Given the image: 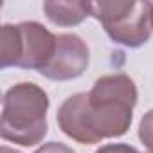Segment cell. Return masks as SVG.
Wrapping results in <instances>:
<instances>
[{"instance_id": "cell-1", "label": "cell", "mask_w": 153, "mask_h": 153, "mask_svg": "<svg viewBox=\"0 0 153 153\" xmlns=\"http://www.w3.org/2000/svg\"><path fill=\"white\" fill-rule=\"evenodd\" d=\"M137 99V87L130 76H101L90 92L68 96L61 103L56 114L58 126L79 144L121 137L131 126Z\"/></svg>"}, {"instance_id": "cell-2", "label": "cell", "mask_w": 153, "mask_h": 153, "mask_svg": "<svg viewBox=\"0 0 153 153\" xmlns=\"http://www.w3.org/2000/svg\"><path fill=\"white\" fill-rule=\"evenodd\" d=\"M49 96L36 83H16L2 99L0 135L4 140L31 148L47 135Z\"/></svg>"}, {"instance_id": "cell-3", "label": "cell", "mask_w": 153, "mask_h": 153, "mask_svg": "<svg viewBox=\"0 0 153 153\" xmlns=\"http://www.w3.org/2000/svg\"><path fill=\"white\" fill-rule=\"evenodd\" d=\"M56 34L38 22L6 24L0 31V67L42 70L52 58Z\"/></svg>"}, {"instance_id": "cell-4", "label": "cell", "mask_w": 153, "mask_h": 153, "mask_svg": "<svg viewBox=\"0 0 153 153\" xmlns=\"http://www.w3.org/2000/svg\"><path fill=\"white\" fill-rule=\"evenodd\" d=\"M92 16L106 34L130 49L142 47L153 33V2L101 0L92 2Z\"/></svg>"}, {"instance_id": "cell-5", "label": "cell", "mask_w": 153, "mask_h": 153, "mask_svg": "<svg viewBox=\"0 0 153 153\" xmlns=\"http://www.w3.org/2000/svg\"><path fill=\"white\" fill-rule=\"evenodd\" d=\"M88 61L90 51L85 40H81L78 34H58L54 54L40 74L51 81L76 79L87 70Z\"/></svg>"}, {"instance_id": "cell-6", "label": "cell", "mask_w": 153, "mask_h": 153, "mask_svg": "<svg viewBox=\"0 0 153 153\" xmlns=\"http://www.w3.org/2000/svg\"><path fill=\"white\" fill-rule=\"evenodd\" d=\"M45 16L59 27H72L79 25L87 16H92V2H59V0H49L43 2Z\"/></svg>"}, {"instance_id": "cell-7", "label": "cell", "mask_w": 153, "mask_h": 153, "mask_svg": "<svg viewBox=\"0 0 153 153\" xmlns=\"http://www.w3.org/2000/svg\"><path fill=\"white\" fill-rule=\"evenodd\" d=\"M139 139L149 153H153V108L148 110L139 123Z\"/></svg>"}, {"instance_id": "cell-8", "label": "cell", "mask_w": 153, "mask_h": 153, "mask_svg": "<svg viewBox=\"0 0 153 153\" xmlns=\"http://www.w3.org/2000/svg\"><path fill=\"white\" fill-rule=\"evenodd\" d=\"M96 153H140V151H139L137 148L130 146V144L119 142V144H105V146H101Z\"/></svg>"}, {"instance_id": "cell-9", "label": "cell", "mask_w": 153, "mask_h": 153, "mask_svg": "<svg viewBox=\"0 0 153 153\" xmlns=\"http://www.w3.org/2000/svg\"><path fill=\"white\" fill-rule=\"evenodd\" d=\"M34 153H76V151L72 148H68L67 144H61V142H45Z\"/></svg>"}, {"instance_id": "cell-10", "label": "cell", "mask_w": 153, "mask_h": 153, "mask_svg": "<svg viewBox=\"0 0 153 153\" xmlns=\"http://www.w3.org/2000/svg\"><path fill=\"white\" fill-rule=\"evenodd\" d=\"M0 153H20V151L13 149V148H9V146H2V148H0Z\"/></svg>"}]
</instances>
